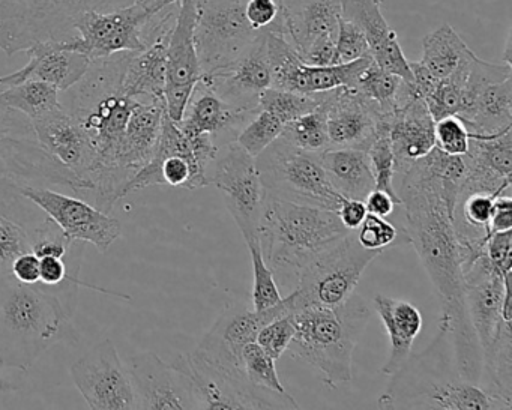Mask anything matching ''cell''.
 <instances>
[{
	"label": "cell",
	"instance_id": "1",
	"mask_svg": "<svg viewBox=\"0 0 512 410\" xmlns=\"http://www.w3.org/2000/svg\"><path fill=\"white\" fill-rule=\"evenodd\" d=\"M395 190L407 241L442 302L439 329L449 335L461 376L479 385L482 352L464 305L463 251L454 227L458 188L439 175L427 154L401 173Z\"/></svg>",
	"mask_w": 512,
	"mask_h": 410
},
{
	"label": "cell",
	"instance_id": "2",
	"mask_svg": "<svg viewBox=\"0 0 512 410\" xmlns=\"http://www.w3.org/2000/svg\"><path fill=\"white\" fill-rule=\"evenodd\" d=\"M134 52H121L91 61L83 79L68 89L62 104L88 134L98 155L94 190L101 211H109L125 197L127 181L119 170V155L136 100L127 97L122 83Z\"/></svg>",
	"mask_w": 512,
	"mask_h": 410
},
{
	"label": "cell",
	"instance_id": "3",
	"mask_svg": "<svg viewBox=\"0 0 512 410\" xmlns=\"http://www.w3.org/2000/svg\"><path fill=\"white\" fill-rule=\"evenodd\" d=\"M73 317L52 290L0 277V368L28 371L55 344L77 343Z\"/></svg>",
	"mask_w": 512,
	"mask_h": 410
},
{
	"label": "cell",
	"instance_id": "4",
	"mask_svg": "<svg viewBox=\"0 0 512 410\" xmlns=\"http://www.w3.org/2000/svg\"><path fill=\"white\" fill-rule=\"evenodd\" d=\"M334 209L304 205L265 193L259 244L278 286L292 292L302 269L349 235Z\"/></svg>",
	"mask_w": 512,
	"mask_h": 410
},
{
	"label": "cell",
	"instance_id": "5",
	"mask_svg": "<svg viewBox=\"0 0 512 410\" xmlns=\"http://www.w3.org/2000/svg\"><path fill=\"white\" fill-rule=\"evenodd\" d=\"M379 395L383 410H503L499 401L461 376L451 340L437 329L427 349L410 355Z\"/></svg>",
	"mask_w": 512,
	"mask_h": 410
},
{
	"label": "cell",
	"instance_id": "6",
	"mask_svg": "<svg viewBox=\"0 0 512 410\" xmlns=\"http://www.w3.org/2000/svg\"><path fill=\"white\" fill-rule=\"evenodd\" d=\"M371 310L358 293L337 307H308L292 314L295 337L289 352L322 374L328 388L353 377V352L367 328Z\"/></svg>",
	"mask_w": 512,
	"mask_h": 410
},
{
	"label": "cell",
	"instance_id": "7",
	"mask_svg": "<svg viewBox=\"0 0 512 410\" xmlns=\"http://www.w3.org/2000/svg\"><path fill=\"white\" fill-rule=\"evenodd\" d=\"M134 0H0V50L7 56L38 43H65L85 14L118 10Z\"/></svg>",
	"mask_w": 512,
	"mask_h": 410
},
{
	"label": "cell",
	"instance_id": "8",
	"mask_svg": "<svg viewBox=\"0 0 512 410\" xmlns=\"http://www.w3.org/2000/svg\"><path fill=\"white\" fill-rule=\"evenodd\" d=\"M266 194L338 211L344 197L328 181L320 154L302 151L283 137L256 158Z\"/></svg>",
	"mask_w": 512,
	"mask_h": 410
},
{
	"label": "cell",
	"instance_id": "9",
	"mask_svg": "<svg viewBox=\"0 0 512 410\" xmlns=\"http://www.w3.org/2000/svg\"><path fill=\"white\" fill-rule=\"evenodd\" d=\"M382 251L367 250L350 232L346 238L311 260L292 290L296 311L308 307H337L355 293L365 269ZM295 311V313H296Z\"/></svg>",
	"mask_w": 512,
	"mask_h": 410
},
{
	"label": "cell",
	"instance_id": "10",
	"mask_svg": "<svg viewBox=\"0 0 512 410\" xmlns=\"http://www.w3.org/2000/svg\"><path fill=\"white\" fill-rule=\"evenodd\" d=\"M0 178L19 185L86 191L73 172L41 146L31 119L0 104Z\"/></svg>",
	"mask_w": 512,
	"mask_h": 410
},
{
	"label": "cell",
	"instance_id": "11",
	"mask_svg": "<svg viewBox=\"0 0 512 410\" xmlns=\"http://www.w3.org/2000/svg\"><path fill=\"white\" fill-rule=\"evenodd\" d=\"M172 365L184 374L199 410L301 409L289 392L259 388L245 374L224 373L193 353L179 355Z\"/></svg>",
	"mask_w": 512,
	"mask_h": 410
},
{
	"label": "cell",
	"instance_id": "12",
	"mask_svg": "<svg viewBox=\"0 0 512 410\" xmlns=\"http://www.w3.org/2000/svg\"><path fill=\"white\" fill-rule=\"evenodd\" d=\"M197 55L203 76L220 73L235 64L262 32L248 25L245 0H194Z\"/></svg>",
	"mask_w": 512,
	"mask_h": 410
},
{
	"label": "cell",
	"instance_id": "13",
	"mask_svg": "<svg viewBox=\"0 0 512 410\" xmlns=\"http://www.w3.org/2000/svg\"><path fill=\"white\" fill-rule=\"evenodd\" d=\"M295 311V299L292 293L268 310H248L245 307L226 308L191 353L202 361L214 365L218 370L245 374L241 358L242 349L248 343L256 341L257 334L263 326Z\"/></svg>",
	"mask_w": 512,
	"mask_h": 410
},
{
	"label": "cell",
	"instance_id": "14",
	"mask_svg": "<svg viewBox=\"0 0 512 410\" xmlns=\"http://www.w3.org/2000/svg\"><path fill=\"white\" fill-rule=\"evenodd\" d=\"M209 184L223 194L227 211L241 230L245 242L259 239L265 188L257 169L256 158L251 157L236 142L227 145L226 152L214 161Z\"/></svg>",
	"mask_w": 512,
	"mask_h": 410
},
{
	"label": "cell",
	"instance_id": "15",
	"mask_svg": "<svg viewBox=\"0 0 512 410\" xmlns=\"http://www.w3.org/2000/svg\"><path fill=\"white\" fill-rule=\"evenodd\" d=\"M136 4L106 13L85 14L76 26V35L61 44L62 49L82 53L86 58H109L121 52H142L149 46V20Z\"/></svg>",
	"mask_w": 512,
	"mask_h": 410
},
{
	"label": "cell",
	"instance_id": "16",
	"mask_svg": "<svg viewBox=\"0 0 512 410\" xmlns=\"http://www.w3.org/2000/svg\"><path fill=\"white\" fill-rule=\"evenodd\" d=\"M154 185L199 190L209 185V172L197 160L190 139L164 113L160 139L151 161L128 182L125 196Z\"/></svg>",
	"mask_w": 512,
	"mask_h": 410
},
{
	"label": "cell",
	"instance_id": "17",
	"mask_svg": "<svg viewBox=\"0 0 512 410\" xmlns=\"http://www.w3.org/2000/svg\"><path fill=\"white\" fill-rule=\"evenodd\" d=\"M19 193L52 218L71 241L92 244L104 254L121 238L119 220L83 200L32 185H20Z\"/></svg>",
	"mask_w": 512,
	"mask_h": 410
},
{
	"label": "cell",
	"instance_id": "18",
	"mask_svg": "<svg viewBox=\"0 0 512 410\" xmlns=\"http://www.w3.org/2000/svg\"><path fill=\"white\" fill-rule=\"evenodd\" d=\"M74 385L92 410H131L133 386L112 340L101 341L71 367Z\"/></svg>",
	"mask_w": 512,
	"mask_h": 410
},
{
	"label": "cell",
	"instance_id": "19",
	"mask_svg": "<svg viewBox=\"0 0 512 410\" xmlns=\"http://www.w3.org/2000/svg\"><path fill=\"white\" fill-rule=\"evenodd\" d=\"M197 10L194 0H181L178 17L167 47L166 113L173 122H181L188 101L197 83L202 79L199 55H197L194 29Z\"/></svg>",
	"mask_w": 512,
	"mask_h": 410
},
{
	"label": "cell",
	"instance_id": "20",
	"mask_svg": "<svg viewBox=\"0 0 512 410\" xmlns=\"http://www.w3.org/2000/svg\"><path fill=\"white\" fill-rule=\"evenodd\" d=\"M127 370L137 410H199L184 374L154 352L133 356Z\"/></svg>",
	"mask_w": 512,
	"mask_h": 410
},
{
	"label": "cell",
	"instance_id": "21",
	"mask_svg": "<svg viewBox=\"0 0 512 410\" xmlns=\"http://www.w3.org/2000/svg\"><path fill=\"white\" fill-rule=\"evenodd\" d=\"M41 146L67 167L85 185L86 191L94 190L98 155L82 125L64 107L32 121Z\"/></svg>",
	"mask_w": 512,
	"mask_h": 410
},
{
	"label": "cell",
	"instance_id": "22",
	"mask_svg": "<svg viewBox=\"0 0 512 410\" xmlns=\"http://www.w3.org/2000/svg\"><path fill=\"white\" fill-rule=\"evenodd\" d=\"M320 107L325 110L329 149L355 148L367 151L385 116L353 88L322 92Z\"/></svg>",
	"mask_w": 512,
	"mask_h": 410
},
{
	"label": "cell",
	"instance_id": "23",
	"mask_svg": "<svg viewBox=\"0 0 512 410\" xmlns=\"http://www.w3.org/2000/svg\"><path fill=\"white\" fill-rule=\"evenodd\" d=\"M200 80L230 106L245 112H257L260 95L272 88L266 32L254 40L235 64L220 73L202 76Z\"/></svg>",
	"mask_w": 512,
	"mask_h": 410
},
{
	"label": "cell",
	"instance_id": "24",
	"mask_svg": "<svg viewBox=\"0 0 512 410\" xmlns=\"http://www.w3.org/2000/svg\"><path fill=\"white\" fill-rule=\"evenodd\" d=\"M511 130L496 136H469V149L463 155L464 176L457 197L482 193L500 196L512 184Z\"/></svg>",
	"mask_w": 512,
	"mask_h": 410
},
{
	"label": "cell",
	"instance_id": "25",
	"mask_svg": "<svg viewBox=\"0 0 512 410\" xmlns=\"http://www.w3.org/2000/svg\"><path fill=\"white\" fill-rule=\"evenodd\" d=\"M383 0H340V17L355 23L370 46V58L388 73L412 83L409 61L382 14Z\"/></svg>",
	"mask_w": 512,
	"mask_h": 410
},
{
	"label": "cell",
	"instance_id": "26",
	"mask_svg": "<svg viewBox=\"0 0 512 410\" xmlns=\"http://www.w3.org/2000/svg\"><path fill=\"white\" fill-rule=\"evenodd\" d=\"M29 62L22 70L0 77V89L37 80L68 91L80 82L89 70L91 59L82 53L62 49L59 43H38L26 50Z\"/></svg>",
	"mask_w": 512,
	"mask_h": 410
},
{
	"label": "cell",
	"instance_id": "27",
	"mask_svg": "<svg viewBox=\"0 0 512 410\" xmlns=\"http://www.w3.org/2000/svg\"><path fill=\"white\" fill-rule=\"evenodd\" d=\"M389 139L395 160V176L430 154L436 146L434 119L422 98H413L389 116Z\"/></svg>",
	"mask_w": 512,
	"mask_h": 410
},
{
	"label": "cell",
	"instance_id": "28",
	"mask_svg": "<svg viewBox=\"0 0 512 410\" xmlns=\"http://www.w3.org/2000/svg\"><path fill=\"white\" fill-rule=\"evenodd\" d=\"M257 112H245V110L230 106L214 89L209 88L200 80L191 94L187 109L178 125L182 133L187 136L208 134V136L214 137L215 142L220 145V140L223 137L235 134L236 139L242 127Z\"/></svg>",
	"mask_w": 512,
	"mask_h": 410
},
{
	"label": "cell",
	"instance_id": "29",
	"mask_svg": "<svg viewBox=\"0 0 512 410\" xmlns=\"http://www.w3.org/2000/svg\"><path fill=\"white\" fill-rule=\"evenodd\" d=\"M284 35L299 56L314 44L335 40L340 0H280Z\"/></svg>",
	"mask_w": 512,
	"mask_h": 410
},
{
	"label": "cell",
	"instance_id": "30",
	"mask_svg": "<svg viewBox=\"0 0 512 410\" xmlns=\"http://www.w3.org/2000/svg\"><path fill=\"white\" fill-rule=\"evenodd\" d=\"M178 17V16H176ZM176 19L170 20L142 52L133 53L125 70L124 89L127 97L139 101H164L166 88L167 47Z\"/></svg>",
	"mask_w": 512,
	"mask_h": 410
},
{
	"label": "cell",
	"instance_id": "31",
	"mask_svg": "<svg viewBox=\"0 0 512 410\" xmlns=\"http://www.w3.org/2000/svg\"><path fill=\"white\" fill-rule=\"evenodd\" d=\"M374 308L382 319L389 337V356L382 373L392 376L397 373L412 355L413 341L422 329V314L415 305L403 299H392L385 295L374 296Z\"/></svg>",
	"mask_w": 512,
	"mask_h": 410
},
{
	"label": "cell",
	"instance_id": "32",
	"mask_svg": "<svg viewBox=\"0 0 512 410\" xmlns=\"http://www.w3.org/2000/svg\"><path fill=\"white\" fill-rule=\"evenodd\" d=\"M320 163L328 181L344 199L365 200L374 190L370 158L362 149H326L320 154Z\"/></svg>",
	"mask_w": 512,
	"mask_h": 410
},
{
	"label": "cell",
	"instance_id": "33",
	"mask_svg": "<svg viewBox=\"0 0 512 410\" xmlns=\"http://www.w3.org/2000/svg\"><path fill=\"white\" fill-rule=\"evenodd\" d=\"M512 320H500L499 328L487 349L482 352L481 377L479 386L494 400L499 401L503 410L512 409Z\"/></svg>",
	"mask_w": 512,
	"mask_h": 410
},
{
	"label": "cell",
	"instance_id": "34",
	"mask_svg": "<svg viewBox=\"0 0 512 410\" xmlns=\"http://www.w3.org/2000/svg\"><path fill=\"white\" fill-rule=\"evenodd\" d=\"M469 136H496L512 128V77L485 86L460 118Z\"/></svg>",
	"mask_w": 512,
	"mask_h": 410
},
{
	"label": "cell",
	"instance_id": "35",
	"mask_svg": "<svg viewBox=\"0 0 512 410\" xmlns=\"http://www.w3.org/2000/svg\"><path fill=\"white\" fill-rule=\"evenodd\" d=\"M353 89L371 101L385 118H389L395 110L413 98H419L409 82L383 70L373 59L365 65Z\"/></svg>",
	"mask_w": 512,
	"mask_h": 410
},
{
	"label": "cell",
	"instance_id": "36",
	"mask_svg": "<svg viewBox=\"0 0 512 410\" xmlns=\"http://www.w3.org/2000/svg\"><path fill=\"white\" fill-rule=\"evenodd\" d=\"M460 35L449 25L425 35L419 64L436 80H443L458 70L472 56Z\"/></svg>",
	"mask_w": 512,
	"mask_h": 410
},
{
	"label": "cell",
	"instance_id": "37",
	"mask_svg": "<svg viewBox=\"0 0 512 410\" xmlns=\"http://www.w3.org/2000/svg\"><path fill=\"white\" fill-rule=\"evenodd\" d=\"M0 104L28 116L31 121L62 107L59 91L49 83L29 80L0 89Z\"/></svg>",
	"mask_w": 512,
	"mask_h": 410
},
{
	"label": "cell",
	"instance_id": "38",
	"mask_svg": "<svg viewBox=\"0 0 512 410\" xmlns=\"http://www.w3.org/2000/svg\"><path fill=\"white\" fill-rule=\"evenodd\" d=\"M365 152L370 158L371 170L376 182L374 190L385 191L398 205H401L400 197L395 190V160L391 139H389V118H383L380 121L376 134Z\"/></svg>",
	"mask_w": 512,
	"mask_h": 410
},
{
	"label": "cell",
	"instance_id": "39",
	"mask_svg": "<svg viewBox=\"0 0 512 410\" xmlns=\"http://www.w3.org/2000/svg\"><path fill=\"white\" fill-rule=\"evenodd\" d=\"M283 139L302 151L322 154L329 149L328 125L325 110L317 107L313 112L299 116L284 127Z\"/></svg>",
	"mask_w": 512,
	"mask_h": 410
},
{
	"label": "cell",
	"instance_id": "40",
	"mask_svg": "<svg viewBox=\"0 0 512 410\" xmlns=\"http://www.w3.org/2000/svg\"><path fill=\"white\" fill-rule=\"evenodd\" d=\"M320 106L319 94H298L283 89L268 88L259 98V109L274 115L284 125L295 121L305 113L313 112Z\"/></svg>",
	"mask_w": 512,
	"mask_h": 410
},
{
	"label": "cell",
	"instance_id": "41",
	"mask_svg": "<svg viewBox=\"0 0 512 410\" xmlns=\"http://www.w3.org/2000/svg\"><path fill=\"white\" fill-rule=\"evenodd\" d=\"M286 125L266 110L259 112L247 122L236 136L235 142L251 157L257 158L283 134Z\"/></svg>",
	"mask_w": 512,
	"mask_h": 410
},
{
	"label": "cell",
	"instance_id": "42",
	"mask_svg": "<svg viewBox=\"0 0 512 410\" xmlns=\"http://www.w3.org/2000/svg\"><path fill=\"white\" fill-rule=\"evenodd\" d=\"M245 244H247L248 251H250L251 263H253V292H251L253 310H268L283 299L280 286L275 280L274 272L269 268L265 257H263L259 239L245 242Z\"/></svg>",
	"mask_w": 512,
	"mask_h": 410
},
{
	"label": "cell",
	"instance_id": "43",
	"mask_svg": "<svg viewBox=\"0 0 512 410\" xmlns=\"http://www.w3.org/2000/svg\"><path fill=\"white\" fill-rule=\"evenodd\" d=\"M241 358L245 376L253 385L269 391L281 392V394L287 392L278 377L275 359L268 355L256 341L248 343L242 349Z\"/></svg>",
	"mask_w": 512,
	"mask_h": 410
},
{
	"label": "cell",
	"instance_id": "44",
	"mask_svg": "<svg viewBox=\"0 0 512 410\" xmlns=\"http://www.w3.org/2000/svg\"><path fill=\"white\" fill-rule=\"evenodd\" d=\"M29 238H31L32 251L38 257H68L71 251L76 247L77 242L71 241L64 230L47 217L38 221L34 227L28 230Z\"/></svg>",
	"mask_w": 512,
	"mask_h": 410
},
{
	"label": "cell",
	"instance_id": "45",
	"mask_svg": "<svg viewBox=\"0 0 512 410\" xmlns=\"http://www.w3.org/2000/svg\"><path fill=\"white\" fill-rule=\"evenodd\" d=\"M32 251L28 229L19 221L0 214V277L11 274L14 260Z\"/></svg>",
	"mask_w": 512,
	"mask_h": 410
},
{
	"label": "cell",
	"instance_id": "46",
	"mask_svg": "<svg viewBox=\"0 0 512 410\" xmlns=\"http://www.w3.org/2000/svg\"><path fill=\"white\" fill-rule=\"evenodd\" d=\"M365 58H370V46L364 32L355 23L340 17L335 37V62L349 64Z\"/></svg>",
	"mask_w": 512,
	"mask_h": 410
},
{
	"label": "cell",
	"instance_id": "47",
	"mask_svg": "<svg viewBox=\"0 0 512 410\" xmlns=\"http://www.w3.org/2000/svg\"><path fill=\"white\" fill-rule=\"evenodd\" d=\"M436 148L452 157H463L469 149V131L458 116H446L434 122Z\"/></svg>",
	"mask_w": 512,
	"mask_h": 410
},
{
	"label": "cell",
	"instance_id": "48",
	"mask_svg": "<svg viewBox=\"0 0 512 410\" xmlns=\"http://www.w3.org/2000/svg\"><path fill=\"white\" fill-rule=\"evenodd\" d=\"M293 337H295V325H293L292 314H287L263 326L257 334L256 343L277 361L284 352H287Z\"/></svg>",
	"mask_w": 512,
	"mask_h": 410
},
{
	"label": "cell",
	"instance_id": "49",
	"mask_svg": "<svg viewBox=\"0 0 512 410\" xmlns=\"http://www.w3.org/2000/svg\"><path fill=\"white\" fill-rule=\"evenodd\" d=\"M245 17L256 32H277L284 35L280 0H245Z\"/></svg>",
	"mask_w": 512,
	"mask_h": 410
},
{
	"label": "cell",
	"instance_id": "50",
	"mask_svg": "<svg viewBox=\"0 0 512 410\" xmlns=\"http://www.w3.org/2000/svg\"><path fill=\"white\" fill-rule=\"evenodd\" d=\"M355 233L362 247L367 250L383 251L389 245L394 244L398 236V229L386 218L367 214Z\"/></svg>",
	"mask_w": 512,
	"mask_h": 410
},
{
	"label": "cell",
	"instance_id": "51",
	"mask_svg": "<svg viewBox=\"0 0 512 410\" xmlns=\"http://www.w3.org/2000/svg\"><path fill=\"white\" fill-rule=\"evenodd\" d=\"M19 184L0 178V214H5L13 220L31 229V223L37 217L34 203L19 193Z\"/></svg>",
	"mask_w": 512,
	"mask_h": 410
},
{
	"label": "cell",
	"instance_id": "52",
	"mask_svg": "<svg viewBox=\"0 0 512 410\" xmlns=\"http://www.w3.org/2000/svg\"><path fill=\"white\" fill-rule=\"evenodd\" d=\"M484 253L500 275H511L512 230L491 235L485 242Z\"/></svg>",
	"mask_w": 512,
	"mask_h": 410
},
{
	"label": "cell",
	"instance_id": "53",
	"mask_svg": "<svg viewBox=\"0 0 512 410\" xmlns=\"http://www.w3.org/2000/svg\"><path fill=\"white\" fill-rule=\"evenodd\" d=\"M506 230H512V199L508 193L500 194L494 199L485 239L490 238L494 233L506 232Z\"/></svg>",
	"mask_w": 512,
	"mask_h": 410
},
{
	"label": "cell",
	"instance_id": "54",
	"mask_svg": "<svg viewBox=\"0 0 512 410\" xmlns=\"http://www.w3.org/2000/svg\"><path fill=\"white\" fill-rule=\"evenodd\" d=\"M11 275L20 283L29 284V286L40 283V257L34 251H28L17 257L11 266Z\"/></svg>",
	"mask_w": 512,
	"mask_h": 410
},
{
	"label": "cell",
	"instance_id": "55",
	"mask_svg": "<svg viewBox=\"0 0 512 410\" xmlns=\"http://www.w3.org/2000/svg\"><path fill=\"white\" fill-rule=\"evenodd\" d=\"M337 212L341 223L350 232H356L368 214L364 200L355 199H344Z\"/></svg>",
	"mask_w": 512,
	"mask_h": 410
},
{
	"label": "cell",
	"instance_id": "56",
	"mask_svg": "<svg viewBox=\"0 0 512 410\" xmlns=\"http://www.w3.org/2000/svg\"><path fill=\"white\" fill-rule=\"evenodd\" d=\"M364 202L365 206H367L368 214L377 215V217L382 218H388L389 215L394 214L395 206H400L389 194L380 190L371 191Z\"/></svg>",
	"mask_w": 512,
	"mask_h": 410
},
{
	"label": "cell",
	"instance_id": "57",
	"mask_svg": "<svg viewBox=\"0 0 512 410\" xmlns=\"http://www.w3.org/2000/svg\"><path fill=\"white\" fill-rule=\"evenodd\" d=\"M134 4L142 8L149 16H155V14L163 13L167 8L181 4V0H134Z\"/></svg>",
	"mask_w": 512,
	"mask_h": 410
},
{
	"label": "cell",
	"instance_id": "58",
	"mask_svg": "<svg viewBox=\"0 0 512 410\" xmlns=\"http://www.w3.org/2000/svg\"><path fill=\"white\" fill-rule=\"evenodd\" d=\"M17 389H19V386H17L16 383L10 382V380L0 376V395L11 394V392H16Z\"/></svg>",
	"mask_w": 512,
	"mask_h": 410
}]
</instances>
